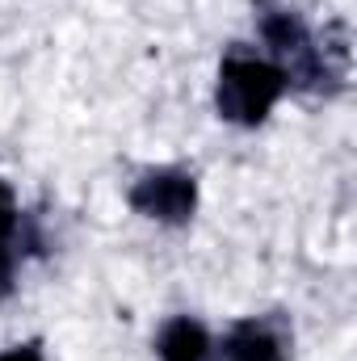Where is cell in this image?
Listing matches in <instances>:
<instances>
[{
	"label": "cell",
	"instance_id": "obj_6",
	"mask_svg": "<svg viewBox=\"0 0 357 361\" xmlns=\"http://www.w3.org/2000/svg\"><path fill=\"white\" fill-rule=\"evenodd\" d=\"M13 273H17V244L0 240V298L13 290Z\"/></svg>",
	"mask_w": 357,
	"mask_h": 361
},
{
	"label": "cell",
	"instance_id": "obj_1",
	"mask_svg": "<svg viewBox=\"0 0 357 361\" xmlns=\"http://www.w3.org/2000/svg\"><path fill=\"white\" fill-rule=\"evenodd\" d=\"M286 92H290V76L265 55L231 51L219 63L214 105H219V118L231 126H261Z\"/></svg>",
	"mask_w": 357,
	"mask_h": 361
},
{
	"label": "cell",
	"instance_id": "obj_5",
	"mask_svg": "<svg viewBox=\"0 0 357 361\" xmlns=\"http://www.w3.org/2000/svg\"><path fill=\"white\" fill-rule=\"evenodd\" d=\"M21 235V206H17V193L8 180H0V240H13L17 244Z\"/></svg>",
	"mask_w": 357,
	"mask_h": 361
},
{
	"label": "cell",
	"instance_id": "obj_3",
	"mask_svg": "<svg viewBox=\"0 0 357 361\" xmlns=\"http://www.w3.org/2000/svg\"><path fill=\"white\" fill-rule=\"evenodd\" d=\"M219 361H290V336L277 319L248 315L231 324V332L223 336Z\"/></svg>",
	"mask_w": 357,
	"mask_h": 361
},
{
	"label": "cell",
	"instance_id": "obj_4",
	"mask_svg": "<svg viewBox=\"0 0 357 361\" xmlns=\"http://www.w3.org/2000/svg\"><path fill=\"white\" fill-rule=\"evenodd\" d=\"M156 357L160 361H210L214 357L210 332L193 315H173L156 332Z\"/></svg>",
	"mask_w": 357,
	"mask_h": 361
},
{
	"label": "cell",
	"instance_id": "obj_2",
	"mask_svg": "<svg viewBox=\"0 0 357 361\" xmlns=\"http://www.w3.org/2000/svg\"><path fill=\"white\" fill-rule=\"evenodd\" d=\"M126 202H131L135 214H143L152 223L181 227L198 210V180L185 169H147L143 177L131 185Z\"/></svg>",
	"mask_w": 357,
	"mask_h": 361
},
{
	"label": "cell",
	"instance_id": "obj_7",
	"mask_svg": "<svg viewBox=\"0 0 357 361\" xmlns=\"http://www.w3.org/2000/svg\"><path fill=\"white\" fill-rule=\"evenodd\" d=\"M0 361H47L42 357V345L38 341H25V345H13V349H4Z\"/></svg>",
	"mask_w": 357,
	"mask_h": 361
}]
</instances>
